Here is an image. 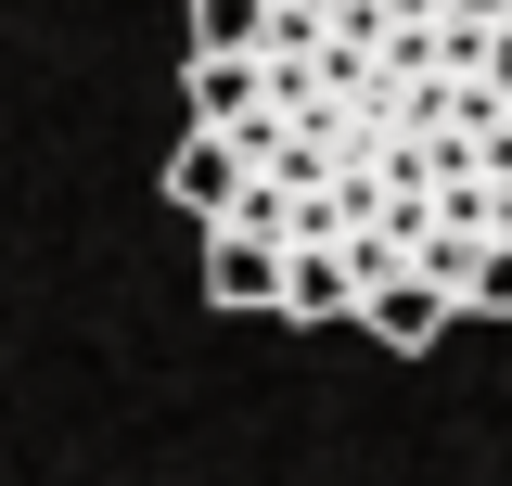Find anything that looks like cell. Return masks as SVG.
<instances>
[{"label":"cell","mask_w":512,"mask_h":486,"mask_svg":"<svg viewBox=\"0 0 512 486\" xmlns=\"http://www.w3.org/2000/svg\"><path fill=\"white\" fill-rule=\"evenodd\" d=\"M205 295L218 307H295V243L218 218V231H205Z\"/></svg>","instance_id":"1"},{"label":"cell","mask_w":512,"mask_h":486,"mask_svg":"<svg viewBox=\"0 0 512 486\" xmlns=\"http://www.w3.org/2000/svg\"><path fill=\"white\" fill-rule=\"evenodd\" d=\"M167 192H180L192 218H244V128H192L180 154H167Z\"/></svg>","instance_id":"2"},{"label":"cell","mask_w":512,"mask_h":486,"mask_svg":"<svg viewBox=\"0 0 512 486\" xmlns=\"http://www.w3.org/2000/svg\"><path fill=\"white\" fill-rule=\"evenodd\" d=\"M359 320H372L384 346H436L448 320H461V282H436V269H397V282H372V307H359Z\"/></svg>","instance_id":"3"},{"label":"cell","mask_w":512,"mask_h":486,"mask_svg":"<svg viewBox=\"0 0 512 486\" xmlns=\"http://www.w3.org/2000/svg\"><path fill=\"white\" fill-rule=\"evenodd\" d=\"M269 26H282V0H192V64H244V52H269Z\"/></svg>","instance_id":"4"},{"label":"cell","mask_w":512,"mask_h":486,"mask_svg":"<svg viewBox=\"0 0 512 486\" xmlns=\"http://www.w3.org/2000/svg\"><path fill=\"white\" fill-rule=\"evenodd\" d=\"M333 307H372V269L333 243H295V320H333Z\"/></svg>","instance_id":"5"},{"label":"cell","mask_w":512,"mask_h":486,"mask_svg":"<svg viewBox=\"0 0 512 486\" xmlns=\"http://www.w3.org/2000/svg\"><path fill=\"white\" fill-rule=\"evenodd\" d=\"M256 90H269V77H256V52H244V64H192V103H205V128H244V116H256Z\"/></svg>","instance_id":"6"},{"label":"cell","mask_w":512,"mask_h":486,"mask_svg":"<svg viewBox=\"0 0 512 486\" xmlns=\"http://www.w3.org/2000/svg\"><path fill=\"white\" fill-rule=\"evenodd\" d=\"M461 307L512 320V231H487V243H474V269H461Z\"/></svg>","instance_id":"7"},{"label":"cell","mask_w":512,"mask_h":486,"mask_svg":"<svg viewBox=\"0 0 512 486\" xmlns=\"http://www.w3.org/2000/svg\"><path fill=\"white\" fill-rule=\"evenodd\" d=\"M448 13H461V26H512V0H448Z\"/></svg>","instance_id":"8"},{"label":"cell","mask_w":512,"mask_h":486,"mask_svg":"<svg viewBox=\"0 0 512 486\" xmlns=\"http://www.w3.org/2000/svg\"><path fill=\"white\" fill-rule=\"evenodd\" d=\"M487 77H500V90H512V26H487Z\"/></svg>","instance_id":"9"},{"label":"cell","mask_w":512,"mask_h":486,"mask_svg":"<svg viewBox=\"0 0 512 486\" xmlns=\"http://www.w3.org/2000/svg\"><path fill=\"white\" fill-rule=\"evenodd\" d=\"M487 231H512V167H500V192H487Z\"/></svg>","instance_id":"10"}]
</instances>
